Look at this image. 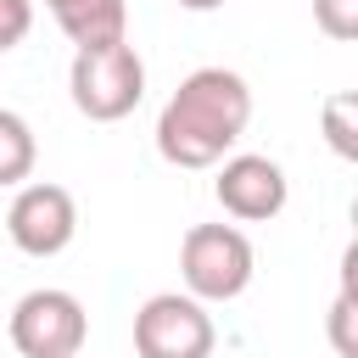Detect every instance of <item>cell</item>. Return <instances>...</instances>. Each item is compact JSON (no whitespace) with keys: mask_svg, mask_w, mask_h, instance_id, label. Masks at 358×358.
<instances>
[{"mask_svg":"<svg viewBox=\"0 0 358 358\" xmlns=\"http://www.w3.org/2000/svg\"><path fill=\"white\" fill-rule=\"evenodd\" d=\"M34 28V0H0V50L22 45Z\"/></svg>","mask_w":358,"mask_h":358,"instance_id":"4fadbf2b","label":"cell"},{"mask_svg":"<svg viewBox=\"0 0 358 358\" xmlns=\"http://www.w3.org/2000/svg\"><path fill=\"white\" fill-rule=\"evenodd\" d=\"M6 336L22 358H78L84 352V336H90V313L73 291L62 285H39V291H22L11 319H6Z\"/></svg>","mask_w":358,"mask_h":358,"instance_id":"277c9868","label":"cell"},{"mask_svg":"<svg viewBox=\"0 0 358 358\" xmlns=\"http://www.w3.org/2000/svg\"><path fill=\"white\" fill-rule=\"evenodd\" d=\"M45 6H62V0H45Z\"/></svg>","mask_w":358,"mask_h":358,"instance_id":"9a60e30c","label":"cell"},{"mask_svg":"<svg viewBox=\"0 0 358 358\" xmlns=\"http://www.w3.org/2000/svg\"><path fill=\"white\" fill-rule=\"evenodd\" d=\"M330 341L341 358H358V341H352V252L341 257V291L330 302Z\"/></svg>","mask_w":358,"mask_h":358,"instance_id":"8fae6325","label":"cell"},{"mask_svg":"<svg viewBox=\"0 0 358 358\" xmlns=\"http://www.w3.org/2000/svg\"><path fill=\"white\" fill-rule=\"evenodd\" d=\"M50 17L78 50L129 45V6L123 0H62V6H50Z\"/></svg>","mask_w":358,"mask_h":358,"instance_id":"ba28073f","label":"cell"},{"mask_svg":"<svg viewBox=\"0 0 358 358\" xmlns=\"http://www.w3.org/2000/svg\"><path fill=\"white\" fill-rule=\"evenodd\" d=\"M257 274V252L235 224H190L179 241V280L196 302H235Z\"/></svg>","mask_w":358,"mask_h":358,"instance_id":"7a4b0ae2","label":"cell"},{"mask_svg":"<svg viewBox=\"0 0 358 358\" xmlns=\"http://www.w3.org/2000/svg\"><path fill=\"white\" fill-rule=\"evenodd\" d=\"M213 196L229 218L241 224H268L285 213L291 201V179L274 157H257V151H235L218 162V179H213Z\"/></svg>","mask_w":358,"mask_h":358,"instance_id":"52a82bcc","label":"cell"},{"mask_svg":"<svg viewBox=\"0 0 358 358\" xmlns=\"http://www.w3.org/2000/svg\"><path fill=\"white\" fill-rule=\"evenodd\" d=\"M34 162H39V140H34L28 117L11 112V106H0V190L22 185L34 173Z\"/></svg>","mask_w":358,"mask_h":358,"instance_id":"9c48e42d","label":"cell"},{"mask_svg":"<svg viewBox=\"0 0 358 358\" xmlns=\"http://www.w3.org/2000/svg\"><path fill=\"white\" fill-rule=\"evenodd\" d=\"M252 123V84L235 67H196L157 112V157L173 168H218Z\"/></svg>","mask_w":358,"mask_h":358,"instance_id":"6da1fadb","label":"cell"},{"mask_svg":"<svg viewBox=\"0 0 358 358\" xmlns=\"http://www.w3.org/2000/svg\"><path fill=\"white\" fill-rule=\"evenodd\" d=\"M324 140L341 162L358 157V90H336L324 101Z\"/></svg>","mask_w":358,"mask_h":358,"instance_id":"30bf717a","label":"cell"},{"mask_svg":"<svg viewBox=\"0 0 358 358\" xmlns=\"http://www.w3.org/2000/svg\"><path fill=\"white\" fill-rule=\"evenodd\" d=\"M6 235L22 257H56L73 246L78 235V201L67 185H50V179H34L11 196L6 207Z\"/></svg>","mask_w":358,"mask_h":358,"instance_id":"8992f818","label":"cell"},{"mask_svg":"<svg viewBox=\"0 0 358 358\" xmlns=\"http://www.w3.org/2000/svg\"><path fill=\"white\" fill-rule=\"evenodd\" d=\"M179 11H218V6H229V0H173Z\"/></svg>","mask_w":358,"mask_h":358,"instance_id":"5bb4252c","label":"cell"},{"mask_svg":"<svg viewBox=\"0 0 358 358\" xmlns=\"http://www.w3.org/2000/svg\"><path fill=\"white\" fill-rule=\"evenodd\" d=\"M313 22H319V34L347 45V39H358V0H313Z\"/></svg>","mask_w":358,"mask_h":358,"instance_id":"7c38bea8","label":"cell"},{"mask_svg":"<svg viewBox=\"0 0 358 358\" xmlns=\"http://www.w3.org/2000/svg\"><path fill=\"white\" fill-rule=\"evenodd\" d=\"M67 95L90 123H117L145 101V62L134 45L78 50L67 67Z\"/></svg>","mask_w":358,"mask_h":358,"instance_id":"3957f363","label":"cell"},{"mask_svg":"<svg viewBox=\"0 0 358 358\" xmlns=\"http://www.w3.org/2000/svg\"><path fill=\"white\" fill-rule=\"evenodd\" d=\"M218 330L207 302L185 296V291H157L140 302L134 313V352L140 358H213Z\"/></svg>","mask_w":358,"mask_h":358,"instance_id":"5b68a950","label":"cell"}]
</instances>
